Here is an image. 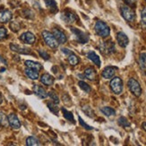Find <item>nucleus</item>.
<instances>
[{"label":"nucleus","instance_id":"obj_45","mask_svg":"<svg viewBox=\"0 0 146 146\" xmlns=\"http://www.w3.org/2000/svg\"><path fill=\"white\" fill-rule=\"evenodd\" d=\"M145 1H146V0H145Z\"/></svg>","mask_w":146,"mask_h":146},{"label":"nucleus","instance_id":"obj_28","mask_svg":"<svg viewBox=\"0 0 146 146\" xmlns=\"http://www.w3.org/2000/svg\"><path fill=\"white\" fill-rule=\"evenodd\" d=\"M117 123L120 126H122V127H129L130 126V122L128 121V119L125 117H120L117 120Z\"/></svg>","mask_w":146,"mask_h":146},{"label":"nucleus","instance_id":"obj_2","mask_svg":"<svg viewBox=\"0 0 146 146\" xmlns=\"http://www.w3.org/2000/svg\"><path fill=\"white\" fill-rule=\"evenodd\" d=\"M42 37H43V40L45 41V43L47 45L52 49H55L58 47L59 43L58 42V40H56V38L54 37V35L49 33L48 31H42Z\"/></svg>","mask_w":146,"mask_h":146},{"label":"nucleus","instance_id":"obj_20","mask_svg":"<svg viewBox=\"0 0 146 146\" xmlns=\"http://www.w3.org/2000/svg\"><path fill=\"white\" fill-rule=\"evenodd\" d=\"M24 73L31 80H37L38 78H39V72L34 70V69H31V68L27 67L24 70Z\"/></svg>","mask_w":146,"mask_h":146},{"label":"nucleus","instance_id":"obj_42","mask_svg":"<svg viewBox=\"0 0 146 146\" xmlns=\"http://www.w3.org/2000/svg\"><path fill=\"white\" fill-rule=\"evenodd\" d=\"M3 102V96H2V94L0 93V104H1Z\"/></svg>","mask_w":146,"mask_h":146},{"label":"nucleus","instance_id":"obj_17","mask_svg":"<svg viewBox=\"0 0 146 146\" xmlns=\"http://www.w3.org/2000/svg\"><path fill=\"white\" fill-rule=\"evenodd\" d=\"M40 82L43 84H45L47 86L52 85L54 84V77L52 75H50L49 74H43L40 77Z\"/></svg>","mask_w":146,"mask_h":146},{"label":"nucleus","instance_id":"obj_39","mask_svg":"<svg viewBox=\"0 0 146 146\" xmlns=\"http://www.w3.org/2000/svg\"><path fill=\"white\" fill-rule=\"evenodd\" d=\"M124 1L128 6H134L136 4L137 0H124Z\"/></svg>","mask_w":146,"mask_h":146},{"label":"nucleus","instance_id":"obj_21","mask_svg":"<svg viewBox=\"0 0 146 146\" xmlns=\"http://www.w3.org/2000/svg\"><path fill=\"white\" fill-rule=\"evenodd\" d=\"M84 76L90 81H93L96 78V71L92 67H88L84 71Z\"/></svg>","mask_w":146,"mask_h":146},{"label":"nucleus","instance_id":"obj_43","mask_svg":"<svg viewBox=\"0 0 146 146\" xmlns=\"http://www.w3.org/2000/svg\"><path fill=\"white\" fill-rule=\"evenodd\" d=\"M4 70H5V68H1V69H0V72H4Z\"/></svg>","mask_w":146,"mask_h":146},{"label":"nucleus","instance_id":"obj_13","mask_svg":"<svg viewBox=\"0 0 146 146\" xmlns=\"http://www.w3.org/2000/svg\"><path fill=\"white\" fill-rule=\"evenodd\" d=\"M117 40L118 45L122 48H125L129 43V40H128L127 36H126L124 33H122V31H119V33H117Z\"/></svg>","mask_w":146,"mask_h":146},{"label":"nucleus","instance_id":"obj_4","mask_svg":"<svg viewBox=\"0 0 146 146\" xmlns=\"http://www.w3.org/2000/svg\"><path fill=\"white\" fill-rule=\"evenodd\" d=\"M110 85L111 88V91L114 93L117 94V95L121 94V92L123 91V82L119 77H114L110 81Z\"/></svg>","mask_w":146,"mask_h":146},{"label":"nucleus","instance_id":"obj_8","mask_svg":"<svg viewBox=\"0 0 146 146\" xmlns=\"http://www.w3.org/2000/svg\"><path fill=\"white\" fill-rule=\"evenodd\" d=\"M61 18H62V20L64 21L66 23L71 24V23L75 22L76 18H77V17H76V15L74 14L73 12L69 11V10H65L64 12L62 13Z\"/></svg>","mask_w":146,"mask_h":146},{"label":"nucleus","instance_id":"obj_15","mask_svg":"<svg viewBox=\"0 0 146 146\" xmlns=\"http://www.w3.org/2000/svg\"><path fill=\"white\" fill-rule=\"evenodd\" d=\"M33 90L34 92V93L37 95L38 97L40 99H46L48 97V92L44 90V88H42L41 86L38 85V84H34Z\"/></svg>","mask_w":146,"mask_h":146},{"label":"nucleus","instance_id":"obj_3","mask_svg":"<svg viewBox=\"0 0 146 146\" xmlns=\"http://www.w3.org/2000/svg\"><path fill=\"white\" fill-rule=\"evenodd\" d=\"M127 85L130 92L136 97H140L142 94V88L140 86V84L134 78H130L128 80Z\"/></svg>","mask_w":146,"mask_h":146},{"label":"nucleus","instance_id":"obj_33","mask_svg":"<svg viewBox=\"0 0 146 146\" xmlns=\"http://www.w3.org/2000/svg\"><path fill=\"white\" fill-rule=\"evenodd\" d=\"M141 23L143 28H146V7H144L141 14Z\"/></svg>","mask_w":146,"mask_h":146},{"label":"nucleus","instance_id":"obj_34","mask_svg":"<svg viewBox=\"0 0 146 146\" xmlns=\"http://www.w3.org/2000/svg\"><path fill=\"white\" fill-rule=\"evenodd\" d=\"M10 29L14 31V33H17L20 30V24L18 22H12L10 23Z\"/></svg>","mask_w":146,"mask_h":146},{"label":"nucleus","instance_id":"obj_40","mask_svg":"<svg viewBox=\"0 0 146 146\" xmlns=\"http://www.w3.org/2000/svg\"><path fill=\"white\" fill-rule=\"evenodd\" d=\"M62 52H63V53H65V54H66V55H67V56H69L70 54H72V53H73L72 50L67 49V48H62Z\"/></svg>","mask_w":146,"mask_h":146},{"label":"nucleus","instance_id":"obj_16","mask_svg":"<svg viewBox=\"0 0 146 146\" xmlns=\"http://www.w3.org/2000/svg\"><path fill=\"white\" fill-rule=\"evenodd\" d=\"M13 17L11 11L9 10H3L0 11V23H7L9 22Z\"/></svg>","mask_w":146,"mask_h":146},{"label":"nucleus","instance_id":"obj_9","mask_svg":"<svg viewBox=\"0 0 146 146\" xmlns=\"http://www.w3.org/2000/svg\"><path fill=\"white\" fill-rule=\"evenodd\" d=\"M7 119H8V124L12 128L19 129L21 127V122L15 114H14V113L9 114L7 117Z\"/></svg>","mask_w":146,"mask_h":146},{"label":"nucleus","instance_id":"obj_31","mask_svg":"<svg viewBox=\"0 0 146 146\" xmlns=\"http://www.w3.org/2000/svg\"><path fill=\"white\" fill-rule=\"evenodd\" d=\"M0 125H3V126H7L8 124V119L5 116V114L0 112Z\"/></svg>","mask_w":146,"mask_h":146},{"label":"nucleus","instance_id":"obj_27","mask_svg":"<svg viewBox=\"0 0 146 146\" xmlns=\"http://www.w3.org/2000/svg\"><path fill=\"white\" fill-rule=\"evenodd\" d=\"M62 111H63V116H64L66 119L71 121L72 123H74V115L72 114V112L66 110L65 108H62Z\"/></svg>","mask_w":146,"mask_h":146},{"label":"nucleus","instance_id":"obj_23","mask_svg":"<svg viewBox=\"0 0 146 146\" xmlns=\"http://www.w3.org/2000/svg\"><path fill=\"white\" fill-rule=\"evenodd\" d=\"M46 5L52 13L58 12V5H56L55 0H45Z\"/></svg>","mask_w":146,"mask_h":146},{"label":"nucleus","instance_id":"obj_18","mask_svg":"<svg viewBox=\"0 0 146 146\" xmlns=\"http://www.w3.org/2000/svg\"><path fill=\"white\" fill-rule=\"evenodd\" d=\"M87 58L90 60H92L98 67H100L101 62H100V56L96 53H95L94 51H89L87 53Z\"/></svg>","mask_w":146,"mask_h":146},{"label":"nucleus","instance_id":"obj_30","mask_svg":"<svg viewBox=\"0 0 146 146\" xmlns=\"http://www.w3.org/2000/svg\"><path fill=\"white\" fill-rule=\"evenodd\" d=\"M48 108L49 109V110L51 111L52 113L56 114V116L58 115V108L56 105H55V102H48Z\"/></svg>","mask_w":146,"mask_h":146},{"label":"nucleus","instance_id":"obj_36","mask_svg":"<svg viewBox=\"0 0 146 146\" xmlns=\"http://www.w3.org/2000/svg\"><path fill=\"white\" fill-rule=\"evenodd\" d=\"M7 38V30L4 27H0V40H3Z\"/></svg>","mask_w":146,"mask_h":146},{"label":"nucleus","instance_id":"obj_19","mask_svg":"<svg viewBox=\"0 0 146 146\" xmlns=\"http://www.w3.org/2000/svg\"><path fill=\"white\" fill-rule=\"evenodd\" d=\"M25 66L26 67H29V68H31V69H34L36 71H40L41 68H42V66L40 64V63L38 62H34V61H31V60H26L25 61Z\"/></svg>","mask_w":146,"mask_h":146},{"label":"nucleus","instance_id":"obj_44","mask_svg":"<svg viewBox=\"0 0 146 146\" xmlns=\"http://www.w3.org/2000/svg\"><path fill=\"white\" fill-rule=\"evenodd\" d=\"M0 126H1V125H0Z\"/></svg>","mask_w":146,"mask_h":146},{"label":"nucleus","instance_id":"obj_41","mask_svg":"<svg viewBox=\"0 0 146 146\" xmlns=\"http://www.w3.org/2000/svg\"><path fill=\"white\" fill-rule=\"evenodd\" d=\"M142 128L146 132V122H143V123L142 124Z\"/></svg>","mask_w":146,"mask_h":146},{"label":"nucleus","instance_id":"obj_38","mask_svg":"<svg viewBox=\"0 0 146 146\" xmlns=\"http://www.w3.org/2000/svg\"><path fill=\"white\" fill-rule=\"evenodd\" d=\"M38 51H39V54L40 55V56L43 59H45V60H48L49 59V55L44 49H39Z\"/></svg>","mask_w":146,"mask_h":146},{"label":"nucleus","instance_id":"obj_35","mask_svg":"<svg viewBox=\"0 0 146 146\" xmlns=\"http://www.w3.org/2000/svg\"><path fill=\"white\" fill-rule=\"evenodd\" d=\"M48 96H49L50 98L52 99V100H53V102H55L56 104H58L59 103V98H58V96L56 95L54 92H49V93L48 94Z\"/></svg>","mask_w":146,"mask_h":146},{"label":"nucleus","instance_id":"obj_29","mask_svg":"<svg viewBox=\"0 0 146 146\" xmlns=\"http://www.w3.org/2000/svg\"><path fill=\"white\" fill-rule=\"evenodd\" d=\"M78 85H79V87L82 89V90H84V91L85 92H87V93L91 92V91H92V89H91L90 85H89L88 84H86V82H84V81H80V82H78Z\"/></svg>","mask_w":146,"mask_h":146},{"label":"nucleus","instance_id":"obj_1","mask_svg":"<svg viewBox=\"0 0 146 146\" xmlns=\"http://www.w3.org/2000/svg\"><path fill=\"white\" fill-rule=\"evenodd\" d=\"M95 33H96L97 35L102 37V38H106L110 34V29L108 26V24L102 21H98L95 24Z\"/></svg>","mask_w":146,"mask_h":146},{"label":"nucleus","instance_id":"obj_7","mask_svg":"<svg viewBox=\"0 0 146 146\" xmlns=\"http://www.w3.org/2000/svg\"><path fill=\"white\" fill-rule=\"evenodd\" d=\"M71 31H72V33L75 35L76 40H77L78 42H80L82 44H85L89 41L88 34L84 33L82 31H81L79 29H76V28H74V27L71 28Z\"/></svg>","mask_w":146,"mask_h":146},{"label":"nucleus","instance_id":"obj_37","mask_svg":"<svg viewBox=\"0 0 146 146\" xmlns=\"http://www.w3.org/2000/svg\"><path fill=\"white\" fill-rule=\"evenodd\" d=\"M78 119H79V123H80V125H81L84 128H85L86 130H92V129H93L92 126H90L89 125H87V124L84 121V120H82V118L81 117H78Z\"/></svg>","mask_w":146,"mask_h":146},{"label":"nucleus","instance_id":"obj_32","mask_svg":"<svg viewBox=\"0 0 146 146\" xmlns=\"http://www.w3.org/2000/svg\"><path fill=\"white\" fill-rule=\"evenodd\" d=\"M82 111H84L86 113V115L89 116L90 117H93L95 115H94V111L91 109V107H89V106H85L82 108Z\"/></svg>","mask_w":146,"mask_h":146},{"label":"nucleus","instance_id":"obj_11","mask_svg":"<svg viewBox=\"0 0 146 146\" xmlns=\"http://www.w3.org/2000/svg\"><path fill=\"white\" fill-rule=\"evenodd\" d=\"M53 35L54 37L56 38V40H58V42L59 44H64L66 42V36L65 35V33H63V31H61L60 30H58V28H54L53 29Z\"/></svg>","mask_w":146,"mask_h":146},{"label":"nucleus","instance_id":"obj_22","mask_svg":"<svg viewBox=\"0 0 146 146\" xmlns=\"http://www.w3.org/2000/svg\"><path fill=\"white\" fill-rule=\"evenodd\" d=\"M139 64L143 72L146 75V53H141L140 58H139Z\"/></svg>","mask_w":146,"mask_h":146},{"label":"nucleus","instance_id":"obj_12","mask_svg":"<svg viewBox=\"0 0 146 146\" xmlns=\"http://www.w3.org/2000/svg\"><path fill=\"white\" fill-rule=\"evenodd\" d=\"M10 48L13 51L17 52L19 54H24V55H30L31 53V49L28 48H25L20 45H16V44H10Z\"/></svg>","mask_w":146,"mask_h":146},{"label":"nucleus","instance_id":"obj_10","mask_svg":"<svg viewBox=\"0 0 146 146\" xmlns=\"http://www.w3.org/2000/svg\"><path fill=\"white\" fill-rule=\"evenodd\" d=\"M20 40L25 44H33L36 40V38L31 31H26L20 36Z\"/></svg>","mask_w":146,"mask_h":146},{"label":"nucleus","instance_id":"obj_6","mask_svg":"<svg viewBox=\"0 0 146 146\" xmlns=\"http://www.w3.org/2000/svg\"><path fill=\"white\" fill-rule=\"evenodd\" d=\"M100 50L102 54L110 55V54H112V53H114L116 51L115 44H114V42L111 41V40L103 42V43H101V45L100 46Z\"/></svg>","mask_w":146,"mask_h":146},{"label":"nucleus","instance_id":"obj_25","mask_svg":"<svg viewBox=\"0 0 146 146\" xmlns=\"http://www.w3.org/2000/svg\"><path fill=\"white\" fill-rule=\"evenodd\" d=\"M68 62L71 66H76L78 65V63L80 62V59L77 56H76L74 52L68 56Z\"/></svg>","mask_w":146,"mask_h":146},{"label":"nucleus","instance_id":"obj_14","mask_svg":"<svg viewBox=\"0 0 146 146\" xmlns=\"http://www.w3.org/2000/svg\"><path fill=\"white\" fill-rule=\"evenodd\" d=\"M116 70H117V67L107 66L102 71V73H101V75H102V77L105 79H111L114 77V75H115Z\"/></svg>","mask_w":146,"mask_h":146},{"label":"nucleus","instance_id":"obj_26","mask_svg":"<svg viewBox=\"0 0 146 146\" xmlns=\"http://www.w3.org/2000/svg\"><path fill=\"white\" fill-rule=\"evenodd\" d=\"M26 145L27 146H36V145H40V143L36 137L30 136L26 139Z\"/></svg>","mask_w":146,"mask_h":146},{"label":"nucleus","instance_id":"obj_5","mask_svg":"<svg viewBox=\"0 0 146 146\" xmlns=\"http://www.w3.org/2000/svg\"><path fill=\"white\" fill-rule=\"evenodd\" d=\"M121 15L124 17V19L127 22H133L135 18V11L133 10L128 5H122L121 6Z\"/></svg>","mask_w":146,"mask_h":146},{"label":"nucleus","instance_id":"obj_24","mask_svg":"<svg viewBox=\"0 0 146 146\" xmlns=\"http://www.w3.org/2000/svg\"><path fill=\"white\" fill-rule=\"evenodd\" d=\"M100 111L102 112L104 115L107 116V117H111V116H114L116 114L115 110H113L112 108H110V107H103V108H101Z\"/></svg>","mask_w":146,"mask_h":146}]
</instances>
